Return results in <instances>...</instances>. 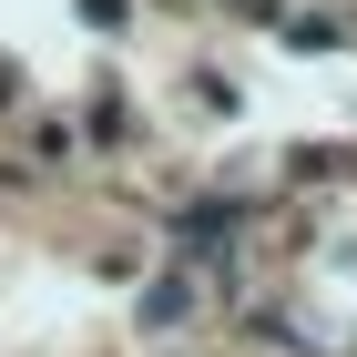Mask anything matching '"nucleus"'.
Instances as JSON below:
<instances>
[{"label":"nucleus","instance_id":"f257e3e1","mask_svg":"<svg viewBox=\"0 0 357 357\" xmlns=\"http://www.w3.org/2000/svg\"><path fill=\"white\" fill-rule=\"evenodd\" d=\"M174 235H184V245H225V235H235V204H184Z\"/></svg>","mask_w":357,"mask_h":357}]
</instances>
